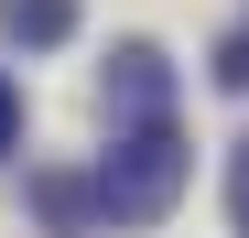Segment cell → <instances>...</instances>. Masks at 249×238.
Here are the masks:
<instances>
[{
    "label": "cell",
    "mask_w": 249,
    "mask_h": 238,
    "mask_svg": "<svg viewBox=\"0 0 249 238\" xmlns=\"http://www.w3.org/2000/svg\"><path fill=\"white\" fill-rule=\"evenodd\" d=\"M174 195H184V130L174 119H130L108 141V163H98V217L108 227H152Z\"/></svg>",
    "instance_id": "cell-1"
},
{
    "label": "cell",
    "mask_w": 249,
    "mask_h": 238,
    "mask_svg": "<svg viewBox=\"0 0 249 238\" xmlns=\"http://www.w3.org/2000/svg\"><path fill=\"white\" fill-rule=\"evenodd\" d=\"M108 98H119V119H174L162 54H152V44H119V54H108Z\"/></svg>",
    "instance_id": "cell-2"
},
{
    "label": "cell",
    "mask_w": 249,
    "mask_h": 238,
    "mask_svg": "<svg viewBox=\"0 0 249 238\" xmlns=\"http://www.w3.org/2000/svg\"><path fill=\"white\" fill-rule=\"evenodd\" d=\"M0 33H11V44H65L76 0H0Z\"/></svg>",
    "instance_id": "cell-3"
},
{
    "label": "cell",
    "mask_w": 249,
    "mask_h": 238,
    "mask_svg": "<svg viewBox=\"0 0 249 238\" xmlns=\"http://www.w3.org/2000/svg\"><path fill=\"white\" fill-rule=\"evenodd\" d=\"M87 206H98L87 184H65V173H44V217H54V227H76V217H87Z\"/></svg>",
    "instance_id": "cell-4"
},
{
    "label": "cell",
    "mask_w": 249,
    "mask_h": 238,
    "mask_svg": "<svg viewBox=\"0 0 249 238\" xmlns=\"http://www.w3.org/2000/svg\"><path fill=\"white\" fill-rule=\"evenodd\" d=\"M217 87H238V98H249V22H238L228 44H217Z\"/></svg>",
    "instance_id": "cell-5"
},
{
    "label": "cell",
    "mask_w": 249,
    "mask_h": 238,
    "mask_svg": "<svg viewBox=\"0 0 249 238\" xmlns=\"http://www.w3.org/2000/svg\"><path fill=\"white\" fill-rule=\"evenodd\" d=\"M228 217H238V238H249V141H238V163H228Z\"/></svg>",
    "instance_id": "cell-6"
},
{
    "label": "cell",
    "mask_w": 249,
    "mask_h": 238,
    "mask_svg": "<svg viewBox=\"0 0 249 238\" xmlns=\"http://www.w3.org/2000/svg\"><path fill=\"white\" fill-rule=\"evenodd\" d=\"M22 141V98H11V76H0V152Z\"/></svg>",
    "instance_id": "cell-7"
}]
</instances>
